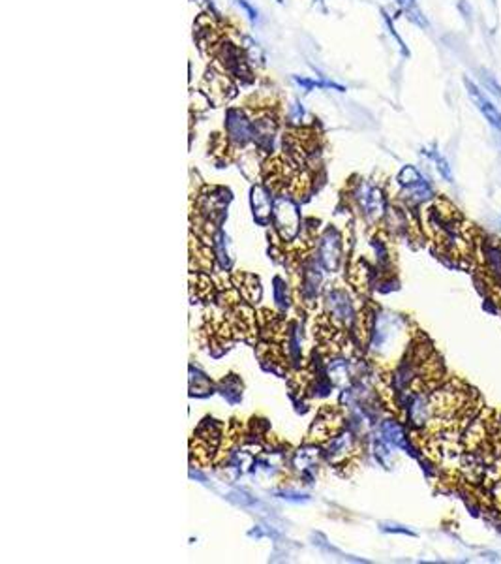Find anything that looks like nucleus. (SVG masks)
<instances>
[{"mask_svg":"<svg viewBox=\"0 0 501 564\" xmlns=\"http://www.w3.org/2000/svg\"><path fill=\"white\" fill-rule=\"evenodd\" d=\"M278 2H282V0H278Z\"/></svg>","mask_w":501,"mask_h":564,"instance_id":"obj_12","label":"nucleus"},{"mask_svg":"<svg viewBox=\"0 0 501 564\" xmlns=\"http://www.w3.org/2000/svg\"><path fill=\"white\" fill-rule=\"evenodd\" d=\"M479 256H481L484 271L495 280L501 282V243L495 239H484L479 245Z\"/></svg>","mask_w":501,"mask_h":564,"instance_id":"obj_5","label":"nucleus"},{"mask_svg":"<svg viewBox=\"0 0 501 564\" xmlns=\"http://www.w3.org/2000/svg\"><path fill=\"white\" fill-rule=\"evenodd\" d=\"M396 181H398L400 188H402V196L406 200V204L411 205V207L428 204L436 197V192H433L430 181L415 166H404Z\"/></svg>","mask_w":501,"mask_h":564,"instance_id":"obj_1","label":"nucleus"},{"mask_svg":"<svg viewBox=\"0 0 501 564\" xmlns=\"http://www.w3.org/2000/svg\"><path fill=\"white\" fill-rule=\"evenodd\" d=\"M464 87H466L469 100L473 102L475 108L479 109V113L484 117V121H487L498 134H501V111L498 109V106H494V102L488 98V93H484L481 88V85H477L475 81H471L469 77H464Z\"/></svg>","mask_w":501,"mask_h":564,"instance_id":"obj_2","label":"nucleus"},{"mask_svg":"<svg viewBox=\"0 0 501 564\" xmlns=\"http://www.w3.org/2000/svg\"><path fill=\"white\" fill-rule=\"evenodd\" d=\"M481 88H484V93H490V95H494L495 98L501 100L500 81L490 72H487V70H481Z\"/></svg>","mask_w":501,"mask_h":564,"instance_id":"obj_8","label":"nucleus"},{"mask_svg":"<svg viewBox=\"0 0 501 564\" xmlns=\"http://www.w3.org/2000/svg\"><path fill=\"white\" fill-rule=\"evenodd\" d=\"M225 130L227 136L237 145H246L254 139V121H250L241 109H229L225 115Z\"/></svg>","mask_w":501,"mask_h":564,"instance_id":"obj_3","label":"nucleus"},{"mask_svg":"<svg viewBox=\"0 0 501 564\" xmlns=\"http://www.w3.org/2000/svg\"><path fill=\"white\" fill-rule=\"evenodd\" d=\"M357 200H359L362 213L370 218H380L383 213L387 211L385 196L378 186L362 183L360 184L359 192H357Z\"/></svg>","mask_w":501,"mask_h":564,"instance_id":"obj_4","label":"nucleus"},{"mask_svg":"<svg viewBox=\"0 0 501 564\" xmlns=\"http://www.w3.org/2000/svg\"><path fill=\"white\" fill-rule=\"evenodd\" d=\"M492 2H494V4H495V0H492Z\"/></svg>","mask_w":501,"mask_h":564,"instance_id":"obj_11","label":"nucleus"},{"mask_svg":"<svg viewBox=\"0 0 501 564\" xmlns=\"http://www.w3.org/2000/svg\"><path fill=\"white\" fill-rule=\"evenodd\" d=\"M383 19H385L387 28L391 30V35H393V38L396 40V43H398V48H400V51H402V55H404V57H409V49L406 48V41L402 40V38L398 36V32H396V28H394V25H393V19H391V17H389L385 12H383Z\"/></svg>","mask_w":501,"mask_h":564,"instance_id":"obj_9","label":"nucleus"},{"mask_svg":"<svg viewBox=\"0 0 501 564\" xmlns=\"http://www.w3.org/2000/svg\"><path fill=\"white\" fill-rule=\"evenodd\" d=\"M314 2H319V4H323V0H314Z\"/></svg>","mask_w":501,"mask_h":564,"instance_id":"obj_10","label":"nucleus"},{"mask_svg":"<svg viewBox=\"0 0 501 564\" xmlns=\"http://www.w3.org/2000/svg\"><path fill=\"white\" fill-rule=\"evenodd\" d=\"M425 155H427V157L430 158L433 164H436V170H438V173H440L445 181L451 183V181H453V171H451V166H449L447 158L443 157L438 149H432V150L425 149Z\"/></svg>","mask_w":501,"mask_h":564,"instance_id":"obj_7","label":"nucleus"},{"mask_svg":"<svg viewBox=\"0 0 501 564\" xmlns=\"http://www.w3.org/2000/svg\"><path fill=\"white\" fill-rule=\"evenodd\" d=\"M396 4H398L400 12L406 15L407 19L411 21L413 25H417L419 28H428L430 25H428V19L427 15L422 14V10L419 8V4H417V0H394Z\"/></svg>","mask_w":501,"mask_h":564,"instance_id":"obj_6","label":"nucleus"}]
</instances>
